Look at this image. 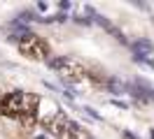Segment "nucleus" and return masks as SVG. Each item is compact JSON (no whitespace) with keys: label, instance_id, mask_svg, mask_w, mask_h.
<instances>
[{"label":"nucleus","instance_id":"nucleus-3","mask_svg":"<svg viewBox=\"0 0 154 139\" xmlns=\"http://www.w3.org/2000/svg\"><path fill=\"white\" fill-rule=\"evenodd\" d=\"M26 104H28V93L12 91L5 97H0V114L7 118H19L26 111Z\"/></svg>","mask_w":154,"mask_h":139},{"label":"nucleus","instance_id":"nucleus-5","mask_svg":"<svg viewBox=\"0 0 154 139\" xmlns=\"http://www.w3.org/2000/svg\"><path fill=\"white\" fill-rule=\"evenodd\" d=\"M58 139H91V137H89V132L82 125H77L75 120H70L66 125V130L58 135Z\"/></svg>","mask_w":154,"mask_h":139},{"label":"nucleus","instance_id":"nucleus-2","mask_svg":"<svg viewBox=\"0 0 154 139\" xmlns=\"http://www.w3.org/2000/svg\"><path fill=\"white\" fill-rule=\"evenodd\" d=\"M49 65L56 70L63 79L68 81H82L84 77H87V70H84V65L75 60V58H68V56H61V58H51Z\"/></svg>","mask_w":154,"mask_h":139},{"label":"nucleus","instance_id":"nucleus-1","mask_svg":"<svg viewBox=\"0 0 154 139\" xmlns=\"http://www.w3.org/2000/svg\"><path fill=\"white\" fill-rule=\"evenodd\" d=\"M19 51H21V56H26L30 60H47L49 44L42 37L33 35V33H26V35H21V39H19Z\"/></svg>","mask_w":154,"mask_h":139},{"label":"nucleus","instance_id":"nucleus-4","mask_svg":"<svg viewBox=\"0 0 154 139\" xmlns=\"http://www.w3.org/2000/svg\"><path fill=\"white\" fill-rule=\"evenodd\" d=\"M70 123V118H68L63 111H56L54 116H49V118H45V132H49V135H54V137H58L63 130H66V125Z\"/></svg>","mask_w":154,"mask_h":139}]
</instances>
